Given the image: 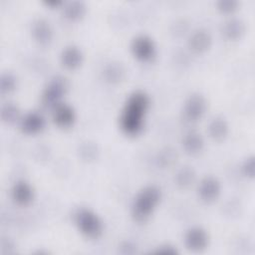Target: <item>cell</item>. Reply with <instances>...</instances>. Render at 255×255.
<instances>
[{"label": "cell", "instance_id": "obj_1", "mask_svg": "<svg viewBox=\"0 0 255 255\" xmlns=\"http://www.w3.org/2000/svg\"><path fill=\"white\" fill-rule=\"evenodd\" d=\"M149 103L143 91H134L128 97L120 116V128L126 135L136 136L142 131Z\"/></svg>", "mask_w": 255, "mask_h": 255}, {"label": "cell", "instance_id": "obj_2", "mask_svg": "<svg viewBox=\"0 0 255 255\" xmlns=\"http://www.w3.org/2000/svg\"><path fill=\"white\" fill-rule=\"evenodd\" d=\"M161 199L160 188L156 185H146L135 195L130 209L134 221L142 223L149 219Z\"/></svg>", "mask_w": 255, "mask_h": 255}, {"label": "cell", "instance_id": "obj_3", "mask_svg": "<svg viewBox=\"0 0 255 255\" xmlns=\"http://www.w3.org/2000/svg\"><path fill=\"white\" fill-rule=\"evenodd\" d=\"M74 222L79 232L87 239H99L104 232V223L100 216L90 208L81 207L74 214Z\"/></svg>", "mask_w": 255, "mask_h": 255}, {"label": "cell", "instance_id": "obj_4", "mask_svg": "<svg viewBox=\"0 0 255 255\" xmlns=\"http://www.w3.org/2000/svg\"><path fill=\"white\" fill-rule=\"evenodd\" d=\"M69 89V83L66 78L56 76L52 78L45 87L42 95L41 102L47 108H55L57 105L63 103L62 100Z\"/></svg>", "mask_w": 255, "mask_h": 255}, {"label": "cell", "instance_id": "obj_5", "mask_svg": "<svg viewBox=\"0 0 255 255\" xmlns=\"http://www.w3.org/2000/svg\"><path fill=\"white\" fill-rule=\"evenodd\" d=\"M130 51L132 56L141 63L151 62L156 55L153 40L146 35H138L131 41Z\"/></svg>", "mask_w": 255, "mask_h": 255}, {"label": "cell", "instance_id": "obj_6", "mask_svg": "<svg viewBox=\"0 0 255 255\" xmlns=\"http://www.w3.org/2000/svg\"><path fill=\"white\" fill-rule=\"evenodd\" d=\"M207 109L205 98L200 94L190 95L183 104V118L188 123H196L204 116Z\"/></svg>", "mask_w": 255, "mask_h": 255}, {"label": "cell", "instance_id": "obj_7", "mask_svg": "<svg viewBox=\"0 0 255 255\" xmlns=\"http://www.w3.org/2000/svg\"><path fill=\"white\" fill-rule=\"evenodd\" d=\"M185 247L192 252H202L209 243V236L205 229L199 226H193L186 230L183 237Z\"/></svg>", "mask_w": 255, "mask_h": 255}, {"label": "cell", "instance_id": "obj_8", "mask_svg": "<svg viewBox=\"0 0 255 255\" xmlns=\"http://www.w3.org/2000/svg\"><path fill=\"white\" fill-rule=\"evenodd\" d=\"M221 192V185L214 176L203 177L197 187V194L199 199L204 203H212L218 199Z\"/></svg>", "mask_w": 255, "mask_h": 255}, {"label": "cell", "instance_id": "obj_9", "mask_svg": "<svg viewBox=\"0 0 255 255\" xmlns=\"http://www.w3.org/2000/svg\"><path fill=\"white\" fill-rule=\"evenodd\" d=\"M46 120L38 112H29L20 119V129L27 135H36L44 130Z\"/></svg>", "mask_w": 255, "mask_h": 255}, {"label": "cell", "instance_id": "obj_10", "mask_svg": "<svg viewBox=\"0 0 255 255\" xmlns=\"http://www.w3.org/2000/svg\"><path fill=\"white\" fill-rule=\"evenodd\" d=\"M52 120L58 128L63 129L70 128L76 122V112L69 104L61 103L53 108Z\"/></svg>", "mask_w": 255, "mask_h": 255}, {"label": "cell", "instance_id": "obj_11", "mask_svg": "<svg viewBox=\"0 0 255 255\" xmlns=\"http://www.w3.org/2000/svg\"><path fill=\"white\" fill-rule=\"evenodd\" d=\"M11 198L15 204L25 207L33 202L35 192L29 182L21 179L13 184L11 188Z\"/></svg>", "mask_w": 255, "mask_h": 255}, {"label": "cell", "instance_id": "obj_12", "mask_svg": "<svg viewBox=\"0 0 255 255\" xmlns=\"http://www.w3.org/2000/svg\"><path fill=\"white\" fill-rule=\"evenodd\" d=\"M31 34L34 41L42 47L49 46L53 41V29L50 23L42 18L33 22L31 27Z\"/></svg>", "mask_w": 255, "mask_h": 255}, {"label": "cell", "instance_id": "obj_13", "mask_svg": "<svg viewBox=\"0 0 255 255\" xmlns=\"http://www.w3.org/2000/svg\"><path fill=\"white\" fill-rule=\"evenodd\" d=\"M212 44V38L210 34L204 29L195 30L188 38V49L196 55H201L207 52Z\"/></svg>", "mask_w": 255, "mask_h": 255}, {"label": "cell", "instance_id": "obj_14", "mask_svg": "<svg viewBox=\"0 0 255 255\" xmlns=\"http://www.w3.org/2000/svg\"><path fill=\"white\" fill-rule=\"evenodd\" d=\"M84 61V55L80 48L74 45L65 47L60 55V63L62 67L68 71L78 70Z\"/></svg>", "mask_w": 255, "mask_h": 255}, {"label": "cell", "instance_id": "obj_15", "mask_svg": "<svg viewBox=\"0 0 255 255\" xmlns=\"http://www.w3.org/2000/svg\"><path fill=\"white\" fill-rule=\"evenodd\" d=\"M181 144L187 154L196 155L203 149L204 141L199 132L196 130H188L182 136Z\"/></svg>", "mask_w": 255, "mask_h": 255}, {"label": "cell", "instance_id": "obj_16", "mask_svg": "<svg viewBox=\"0 0 255 255\" xmlns=\"http://www.w3.org/2000/svg\"><path fill=\"white\" fill-rule=\"evenodd\" d=\"M229 131V126L223 117H214L208 124L207 132L215 141H222L226 138Z\"/></svg>", "mask_w": 255, "mask_h": 255}, {"label": "cell", "instance_id": "obj_17", "mask_svg": "<svg viewBox=\"0 0 255 255\" xmlns=\"http://www.w3.org/2000/svg\"><path fill=\"white\" fill-rule=\"evenodd\" d=\"M222 35L229 41L239 40L245 33V24L237 18L228 19L222 25Z\"/></svg>", "mask_w": 255, "mask_h": 255}, {"label": "cell", "instance_id": "obj_18", "mask_svg": "<svg viewBox=\"0 0 255 255\" xmlns=\"http://www.w3.org/2000/svg\"><path fill=\"white\" fill-rule=\"evenodd\" d=\"M64 17L71 22H77L82 20L87 12V7L82 1H72L64 4L63 8Z\"/></svg>", "mask_w": 255, "mask_h": 255}, {"label": "cell", "instance_id": "obj_19", "mask_svg": "<svg viewBox=\"0 0 255 255\" xmlns=\"http://www.w3.org/2000/svg\"><path fill=\"white\" fill-rule=\"evenodd\" d=\"M125 69L118 63L109 64L104 70V78L111 84L120 83L125 77Z\"/></svg>", "mask_w": 255, "mask_h": 255}, {"label": "cell", "instance_id": "obj_20", "mask_svg": "<svg viewBox=\"0 0 255 255\" xmlns=\"http://www.w3.org/2000/svg\"><path fill=\"white\" fill-rule=\"evenodd\" d=\"M1 120L6 124H13L20 120V111L13 103H5L1 107Z\"/></svg>", "mask_w": 255, "mask_h": 255}, {"label": "cell", "instance_id": "obj_21", "mask_svg": "<svg viewBox=\"0 0 255 255\" xmlns=\"http://www.w3.org/2000/svg\"><path fill=\"white\" fill-rule=\"evenodd\" d=\"M195 179V173L194 170L188 166L182 167L176 174L175 182L180 188H188Z\"/></svg>", "mask_w": 255, "mask_h": 255}, {"label": "cell", "instance_id": "obj_22", "mask_svg": "<svg viewBox=\"0 0 255 255\" xmlns=\"http://www.w3.org/2000/svg\"><path fill=\"white\" fill-rule=\"evenodd\" d=\"M17 87V80L14 75L4 73L0 78V92L2 95H9L15 91Z\"/></svg>", "mask_w": 255, "mask_h": 255}, {"label": "cell", "instance_id": "obj_23", "mask_svg": "<svg viewBox=\"0 0 255 255\" xmlns=\"http://www.w3.org/2000/svg\"><path fill=\"white\" fill-rule=\"evenodd\" d=\"M239 6V2L236 0H220L216 3L217 10L224 14V15H230L233 14Z\"/></svg>", "mask_w": 255, "mask_h": 255}, {"label": "cell", "instance_id": "obj_24", "mask_svg": "<svg viewBox=\"0 0 255 255\" xmlns=\"http://www.w3.org/2000/svg\"><path fill=\"white\" fill-rule=\"evenodd\" d=\"M242 172L246 177L249 178H253L254 177V173H255V160H254V156H250L248 158L245 159V161L242 164Z\"/></svg>", "mask_w": 255, "mask_h": 255}, {"label": "cell", "instance_id": "obj_25", "mask_svg": "<svg viewBox=\"0 0 255 255\" xmlns=\"http://www.w3.org/2000/svg\"><path fill=\"white\" fill-rule=\"evenodd\" d=\"M156 254H164V255H175L177 254V250L175 249V247L169 245V244H165L162 246H159L157 248V250L155 251Z\"/></svg>", "mask_w": 255, "mask_h": 255}, {"label": "cell", "instance_id": "obj_26", "mask_svg": "<svg viewBox=\"0 0 255 255\" xmlns=\"http://www.w3.org/2000/svg\"><path fill=\"white\" fill-rule=\"evenodd\" d=\"M43 4L47 7H49L50 9H57V8L64 6L65 3L61 0H45V1H43Z\"/></svg>", "mask_w": 255, "mask_h": 255}]
</instances>
